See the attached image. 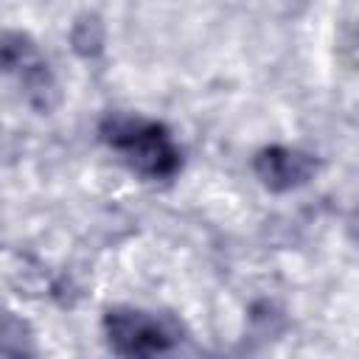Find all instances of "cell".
I'll return each mask as SVG.
<instances>
[{"instance_id":"2","label":"cell","mask_w":359,"mask_h":359,"mask_svg":"<svg viewBox=\"0 0 359 359\" xmlns=\"http://www.w3.org/2000/svg\"><path fill=\"white\" fill-rule=\"evenodd\" d=\"M104 331L115 353L123 356H149L163 353L174 345L177 334L165 320L137 309H112L104 317Z\"/></svg>"},{"instance_id":"6","label":"cell","mask_w":359,"mask_h":359,"mask_svg":"<svg viewBox=\"0 0 359 359\" xmlns=\"http://www.w3.org/2000/svg\"><path fill=\"white\" fill-rule=\"evenodd\" d=\"M70 42H73V50L79 56H95V53H101V45H104V25H101V20L95 14L79 17L76 25H73Z\"/></svg>"},{"instance_id":"5","label":"cell","mask_w":359,"mask_h":359,"mask_svg":"<svg viewBox=\"0 0 359 359\" xmlns=\"http://www.w3.org/2000/svg\"><path fill=\"white\" fill-rule=\"evenodd\" d=\"M36 48L28 34L22 31H3L0 34V70L3 73H22L36 62Z\"/></svg>"},{"instance_id":"3","label":"cell","mask_w":359,"mask_h":359,"mask_svg":"<svg viewBox=\"0 0 359 359\" xmlns=\"http://www.w3.org/2000/svg\"><path fill=\"white\" fill-rule=\"evenodd\" d=\"M255 177L269 188V191H292L306 185L317 174V160L309 151L289 149V146H266L255 154L252 160Z\"/></svg>"},{"instance_id":"4","label":"cell","mask_w":359,"mask_h":359,"mask_svg":"<svg viewBox=\"0 0 359 359\" xmlns=\"http://www.w3.org/2000/svg\"><path fill=\"white\" fill-rule=\"evenodd\" d=\"M20 79H22V90H25L28 104L36 107L39 112H48L59 104V84L53 81V76L42 59H36L28 70H22Z\"/></svg>"},{"instance_id":"1","label":"cell","mask_w":359,"mask_h":359,"mask_svg":"<svg viewBox=\"0 0 359 359\" xmlns=\"http://www.w3.org/2000/svg\"><path fill=\"white\" fill-rule=\"evenodd\" d=\"M101 135L126 157V163L137 174L149 180H168L180 168V149L174 146L171 135L154 121L129 112H112L104 118Z\"/></svg>"}]
</instances>
